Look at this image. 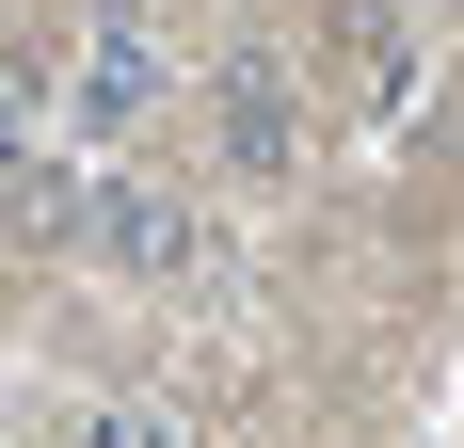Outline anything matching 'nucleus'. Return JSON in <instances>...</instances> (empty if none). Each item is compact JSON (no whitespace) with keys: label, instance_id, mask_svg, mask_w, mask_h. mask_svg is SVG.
Returning <instances> with one entry per match:
<instances>
[{"label":"nucleus","instance_id":"f257e3e1","mask_svg":"<svg viewBox=\"0 0 464 448\" xmlns=\"http://www.w3.org/2000/svg\"><path fill=\"white\" fill-rule=\"evenodd\" d=\"M208 112H225V161H240V177H288V144H304V64H288V48H225Z\"/></svg>","mask_w":464,"mask_h":448},{"label":"nucleus","instance_id":"f03ea898","mask_svg":"<svg viewBox=\"0 0 464 448\" xmlns=\"http://www.w3.org/2000/svg\"><path fill=\"white\" fill-rule=\"evenodd\" d=\"M96 257H112V272H177L192 257V209H177V192H112V209H96Z\"/></svg>","mask_w":464,"mask_h":448},{"label":"nucleus","instance_id":"7ed1b4c3","mask_svg":"<svg viewBox=\"0 0 464 448\" xmlns=\"http://www.w3.org/2000/svg\"><path fill=\"white\" fill-rule=\"evenodd\" d=\"M160 96H177V81H160V48H129V33H112V48L81 64V129H144Z\"/></svg>","mask_w":464,"mask_h":448}]
</instances>
